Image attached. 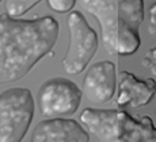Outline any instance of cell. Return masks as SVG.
<instances>
[{
  "mask_svg": "<svg viewBox=\"0 0 156 142\" xmlns=\"http://www.w3.org/2000/svg\"><path fill=\"white\" fill-rule=\"evenodd\" d=\"M69 46L62 60V68L68 74L77 76L86 69L98 50V35L82 12L73 11L68 16Z\"/></svg>",
  "mask_w": 156,
  "mask_h": 142,
  "instance_id": "5b68a950",
  "label": "cell"
},
{
  "mask_svg": "<svg viewBox=\"0 0 156 142\" xmlns=\"http://www.w3.org/2000/svg\"><path fill=\"white\" fill-rule=\"evenodd\" d=\"M38 3H40L38 0H8V2H5L7 15L10 18L16 19V18L22 16L23 14L30 11Z\"/></svg>",
  "mask_w": 156,
  "mask_h": 142,
  "instance_id": "30bf717a",
  "label": "cell"
},
{
  "mask_svg": "<svg viewBox=\"0 0 156 142\" xmlns=\"http://www.w3.org/2000/svg\"><path fill=\"white\" fill-rule=\"evenodd\" d=\"M57 37L58 23L53 16L26 20L0 15V85L23 78L52 54Z\"/></svg>",
  "mask_w": 156,
  "mask_h": 142,
  "instance_id": "6da1fadb",
  "label": "cell"
},
{
  "mask_svg": "<svg viewBox=\"0 0 156 142\" xmlns=\"http://www.w3.org/2000/svg\"><path fill=\"white\" fill-rule=\"evenodd\" d=\"M148 31L151 35L156 37V3L151 7L149 10V26H148Z\"/></svg>",
  "mask_w": 156,
  "mask_h": 142,
  "instance_id": "4fadbf2b",
  "label": "cell"
},
{
  "mask_svg": "<svg viewBox=\"0 0 156 142\" xmlns=\"http://www.w3.org/2000/svg\"><path fill=\"white\" fill-rule=\"evenodd\" d=\"M31 142H90V135L76 120L56 118L38 123Z\"/></svg>",
  "mask_w": 156,
  "mask_h": 142,
  "instance_id": "ba28073f",
  "label": "cell"
},
{
  "mask_svg": "<svg viewBox=\"0 0 156 142\" xmlns=\"http://www.w3.org/2000/svg\"><path fill=\"white\" fill-rule=\"evenodd\" d=\"M117 85L115 65L112 61H99L87 72L83 81V93L91 103L105 104L114 98Z\"/></svg>",
  "mask_w": 156,
  "mask_h": 142,
  "instance_id": "52a82bcc",
  "label": "cell"
},
{
  "mask_svg": "<svg viewBox=\"0 0 156 142\" xmlns=\"http://www.w3.org/2000/svg\"><path fill=\"white\" fill-rule=\"evenodd\" d=\"M143 65L147 69H149L154 76H156V46H154L152 49H149L147 54L143 58Z\"/></svg>",
  "mask_w": 156,
  "mask_h": 142,
  "instance_id": "7c38bea8",
  "label": "cell"
},
{
  "mask_svg": "<svg viewBox=\"0 0 156 142\" xmlns=\"http://www.w3.org/2000/svg\"><path fill=\"white\" fill-rule=\"evenodd\" d=\"M87 12L101 25V37L109 54L130 56L140 47L139 27L144 20L143 0H82Z\"/></svg>",
  "mask_w": 156,
  "mask_h": 142,
  "instance_id": "7a4b0ae2",
  "label": "cell"
},
{
  "mask_svg": "<svg viewBox=\"0 0 156 142\" xmlns=\"http://www.w3.org/2000/svg\"><path fill=\"white\" fill-rule=\"evenodd\" d=\"M34 116V99L27 88L0 93V142H22Z\"/></svg>",
  "mask_w": 156,
  "mask_h": 142,
  "instance_id": "277c9868",
  "label": "cell"
},
{
  "mask_svg": "<svg viewBox=\"0 0 156 142\" xmlns=\"http://www.w3.org/2000/svg\"><path fill=\"white\" fill-rule=\"evenodd\" d=\"M80 120L99 142H156V127L149 116L136 119L122 110L86 108Z\"/></svg>",
  "mask_w": 156,
  "mask_h": 142,
  "instance_id": "3957f363",
  "label": "cell"
},
{
  "mask_svg": "<svg viewBox=\"0 0 156 142\" xmlns=\"http://www.w3.org/2000/svg\"><path fill=\"white\" fill-rule=\"evenodd\" d=\"M156 95V81L154 78L140 80L128 71L119 73V95L118 106L125 107H143L148 104Z\"/></svg>",
  "mask_w": 156,
  "mask_h": 142,
  "instance_id": "9c48e42d",
  "label": "cell"
},
{
  "mask_svg": "<svg viewBox=\"0 0 156 142\" xmlns=\"http://www.w3.org/2000/svg\"><path fill=\"white\" fill-rule=\"evenodd\" d=\"M75 0H48V5L52 8L53 11L60 14H64L68 12L73 8L75 5Z\"/></svg>",
  "mask_w": 156,
  "mask_h": 142,
  "instance_id": "8fae6325",
  "label": "cell"
},
{
  "mask_svg": "<svg viewBox=\"0 0 156 142\" xmlns=\"http://www.w3.org/2000/svg\"><path fill=\"white\" fill-rule=\"evenodd\" d=\"M83 98L80 88L69 78L55 77L45 81L38 91V106L49 119L65 118L77 111Z\"/></svg>",
  "mask_w": 156,
  "mask_h": 142,
  "instance_id": "8992f818",
  "label": "cell"
}]
</instances>
